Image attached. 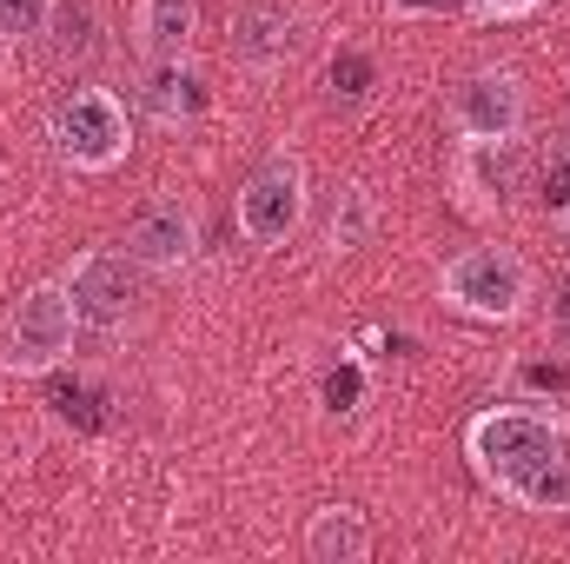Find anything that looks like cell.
Here are the masks:
<instances>
[{
	"instance_id": "ac0fdd59",
	"label": "cell",
	"mask_w": 570,
	"mask_h": 564,
	"mask_svg": "<svg viewBox=\"0 0 570 564\" xmlns=\"http://www.w3.org/2000/svg\"><path fill=\"white\" fill-rule=\"evenodd\" d=\"M544 332H551V346L570 359V273L558 280V292H551V312H544Z\"/></svg>"
},
{
	"instance_id": "7402d4cb",
	"label": "cell",
	"mask_w": 570,
	"mask_h": 564,
	"mask_svg": "<svg viewBox=\"0 0 570 564\" xmlns=\"http://www.w3.org/2000/svg\"><path fill=\"white\" fill-rule=\"evenodd\" d=\"M524 386H531V392H564L570 372L564 366H524Z\"/></svg>"
},
{
	"instance_id": "ba28073f",
	"label": "cell",
	"mask_w": 570,
	"mask_h": 564,
	"mask_svg": "<svg viewBox=\"0 0 570 564\" xmlns=\"http://www.w3.org/2000/svg\"><path fill=\"white\" fill-rule=\"evenodd\" d=\"M298 40H305L298 0H239V13H233V54L253 74H279L285 60L298 54Z\"/></svg>"
},
{
	"instance_id": "8fae6325",
	"label": "cell",
	"mask_w": 570,
	"mask_h": 564,
	"mask_svg": "<svg viewBox=\"0 0 570 564\" xmlns=\"http://www.w3.org/2000/svg\"><path fill=\"white\" fill-rule=\"evenodd\" d=\"M140 54L159 67V60H186L193 54V33H199V0H140Z\"/></svg>"
},
{
	"instance_id": "9a60e30c",
	"label": "cell",
	"mask_w": 570,
	"mask_h": 564,
	"mask_svg": "<svg viewBox=\"0 0 570 564\" xmlns=\"http://www.w3.org/2000/svg\"><path fill=\"white\" fill-rule=\"evenodd\" d=\"M60 13V0H0V40H33L47 33Z\"/></svg>"
},
{
	"instance_id": "ffe728a7",
	"label": "cell",
	"mask_w": 570,
	"mask_h": 564,
	"mask_svg": "<svg viewBox=\"0 0 570 564\" xmlns=\"http://www.w3.org/2000/svg\"><path fill=\"white\" fill-rule=\"evenodd\" d=\"M538 200H544V213H551V220L570 206V153L551 166V173H544V193H538Z\"/></svg>"
},
{
	"instance_id": "277c9868",
	"label": "cell",
	"mask_w": 570,
	"mask_h": 564,
	"mask_svg": "<svg viewBox=\"0 0 570 564\" xmlns=\"http://www.w3.org/2000/svg\"><path fill=\"white\" fill-rule=\"evenodd\" d=\"M47 140H53V153H60L73 173H114V166L134 153L127 100H120L114 87H73V94L53 107Z\"/></svg>"
},
{
	"instance_id": "7a4b0ae2",
	"label": "cell",
	"mask_w": 570,
	"mask_h": 564,
	"mask_svg": "<svg viewBox=\"0 0 570 564\" xmlns=\"http://www.w3.org/2000/svg\"><path fill=\"white\" fill-rule=\"evenodd\" d=\"M73 332H80V312L67 299L60 280L27 285L7 312V346H0V372L13 379H47L73 359Z\"/></svg>"
},
{
	"instance_id": "3957f363",
	"label": "cell",
	"mask_w": 570,
	"mask_h": 564,
	"mask_svg": "<svg viewBox=\"0 0 570 564\" xmlns=\"http://www.w3.org/2000/svg\"><path fill=\"white\" fill-rule=\"evenodd\" d=\"M438 292H444V305L464 312V319L511 325V319L531 305V266H524V253H511V246H464V253L444 260Z\"/></svg>"
},
{
	"instance_id": "30bf717a",
	"label": "cell",
	"mask_w": 570,
	"mask_h": 564,
	"mask_svg": "<svg viewBox=\"0 0 570 564\" xmlns=\"http://www.w3.org/2000/svg\"><path fill=\"white\" fill-rule=\"evenodd\" d=\"M458 186L471 193V206H511V193L524 186V146L518 140H484V146H464L458 159Z\"/></svg>"
},
{
	"instance_id": "5bb4252c",
	"label": "cell",
	"mask_w": 570,
	"mask_h": 564,
	"mask_svg": "<svg viewBox=\"0 0 570 564\" xmlns=\"http://www.w3.org/2000/svg\"><path fill=\"white\" fill-rule=\"evenodd\" d=\"M372 193L365 186H345L338 193V206H332V226H325V240H332V253H358L365 240H372Z\"/></svg>"
},
{
	"instance_id": "9c48e42d",
	"label": "cell",
	"mask_w": 570,
	"mask_h": 564,
	"mask_svg": "<svg viewBox=\"0 0 570 564\" xmlns=\"http://www.w3.org/2000/svg\"><path fill=\"white\" fill-rule=\"evenodd\" d=\"M134 260H140L146 273H179L186 260H193V246H199V233H193V206L186 200H146L140 213H134V226H127V240H120Z\"/></svg>"
},
{
	"instance_id": "5b68a950",
	"label": "cell",
	"mask_w": 570,
	"mask_h": 564,
	"mask_svg": "<svg viewBox=\"0 0 570 564\" xmlns=\"http://www.w3.org/2000/svg\"><path fill=\"white\" fill-rule=\"evenodd\" d=\"M233 220H239V240L259 246V253L285 246V240L305 226V159H298L292 146L266 153V159L246 173V186H239V200H233Z\"/></svg>"
},
{
	"instance_id": "4fadbf2b",
	"label": "cell",
	"mask_w": 570,
	"mask_h": 564,
	"mask_svg": "<svg viewBox=\"0 0 570 564\" xmlns=\"http://www.w3.org/2000/svg\"><path fill=\"white\" fill-rule=\"evenodd\" d=\"M140 107L159 120V127H186V120H199L206 87H199V74H193L186 60H159V67L146 74V87H140Z\"/></svg>"
},
{
	"instance_id": "8992f818",
	"label": "cell",
	"mask_w": 570,
	"mask_h": 564,
	"mask_svg": "<svg viewBox=\"0 0 570 564\" xmlns=\"http://www.w3.org/2000/svg\"><path fill=\"white\" fill-rule=\"evenodd\" d=\"M444 120L464 146H484V140H518L531 127V94L511 67H478L464 74L451 94H444Z\"/></svg>"
},
{
	"instance_id": "d6986e66",
	"label": "cell",
	"mask_w": 570,
	"mask_h": 564,
	"mask_svg": "<svg viewBox=\"0 0 570 564\" xmlns=\"http://www.w3.org/2000/svg\"><path fill=\"white\" fill-rule=\"evenodd\" d=\"M53 412H60L67 425H80V431H94V425H100V412H94V392H80V386H73V392L60 386V392H53Z\"/></svg>"
},
{
	"instance_id": "e0dca14e",
	"label": "cell",
	"mask_w": 570,
	"mask_h": 564,
	"mask_svg": "<svg viewBox=\"0 0 570 564\" xmlns=\"http://www.w3.org/2000/svg\"><path fill=\"white\" fill-rule=\"evenodd\" d=\"M358 392H365L358 366H338V372H325V406H332V412H352V406H358Z\"/></svg>"
},
{
	"instance_id": "7c38bea8",
	"label": "cell",
	"mask_w": 570,
	"mask_h": 564,
	"mask_svg": "<svg viewBox=\"0 0 570 564\" xmlns=\"http://www.w3.org/2000/svg\"><path fill=\"white\" fill-rule=\"evenodd\" d=\"M305 558L312 564H365L372 558V525H365V512H352V505L312 512V525H305Z\"/></svg>"
},
{
	"instance_id": "44dd1931",
	"label": "cell",
	"mask_w": 570,
	"mask_h": 564,
	"mask_svg": "<svg viewBox=\"0 0 570 564\" xmlns=\"http://www.w3.org/2000/svg\"><path fill=\"white\" fill-rule=\"evenodd\" d=\"M544 0H471V13L478 20H524V13H538Z\"/></svg>"
},
{
	"instance_id": "2e32d148",
	"label": "cell",
	"mask_w": 570,
	"mask_h": 564,
	"mask_svg": "<svg viewBox=\"0 0 570 564\" xmlns=\"http://www.w3.org/2000/svg\"><path fill=\"white\" fill-rule=\"evenodd\" d=\"M325 80H332V94H338V100H365L379 74H372V60H365V54H352V47H345V54H332Z\"/></svg>"
},
{
	"instance_id": "52a82bcc",
	"label": "cell",
	"mask_w": 570,
	"mask_h": 564,
	"mask_svg": "<svg viewBox=\"0 0 570 564\" xmlns=\"http://www.w3.org/2000/svg\"><path fill=\"white\" fill-rule=\"evenodd\" d=\"M67 299H73V312H80V325H94V332H120L134 312H140L146 299V266L134 253H107V246H94V253H80L67 273Z\"/></svg>"
},
{
	"instance_id": "6da1fadb",
	"label": "cell",
	"mask_w": 570,
	"mask_h": 564,
	"mask_svg": "<svg viewBox=\"0 0 570 564\" xmlns=\"http://www.w3.org/2000/svg\"><path fill=\"white\" fill-rule=\"evenodd\" d=\"M471 471L518 512H570V419L544 406H484L464 425Z\"/></svg>"
},
{
	"instance_id": "603a6c76",
	"label": "cell",
	"mask_w": 570,
	"mask_h": 564,
	"mask_svg": "<svg viewBox=\"0 0 570 564\" xmlns=\"http://www.w3.org/2000/svg\"><path fill=\"white\" fill-rule=\"evenodd\" d=\"M558 226H564V233H570V206H564V213H558Z\"/></svg>"
}]
</instances>
